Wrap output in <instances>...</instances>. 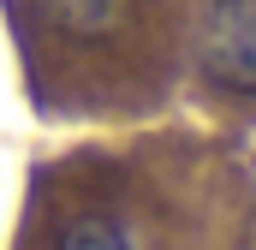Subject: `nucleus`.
Wrapping results in <instances>:
<instances>
[{"mask_svg": "<svg viewBox=\"0 0 256 250\" xmlns=\"http://www.w3.org/2000/svg\"><path fill=\"white\" fill-rule=\"evenodd\" d=\"M173 0H12L24 36L36 48L54 54H102V60H126L155 48L161 18Z\"/></svg>", "mask_w": 256, "mask_h": 250, "instance_id": "obj_1", "label": "nucleus"}, {"mask_svg": "<svg viewBox=\"0 0 256 250\" xmlns=\"http://www.w3.org/2000/svg\"><path fill=\"white\" fill-rule=\"evenodd\" d=\"M196 66L214 90L256 102V0H202Z\"/></svg>", "mask_w": 256, "mask_h": 250, "instance_id": "obj_2", "label": "nucleus"}, {"mask_svg": "<svg viewBox=\"0 0 256 250\" xmlns=\"http://www.w3.org/2000/svg\"><path fill=\"white\" fill-rule=\"evenodd\" d=\"M54 250H137V232H131L126 214H114V208H78L60 226Z\"/></svg>", "mask_w": 256, "mask_h": 250, "instance_id": "obj_3", "label": "nucleus"}]
</instances>
